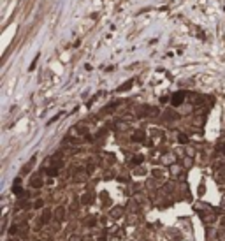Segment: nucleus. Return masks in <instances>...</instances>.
I'll return each mask as SVG.
<instances>
[{
  "label": "nucleus",
  "mask_w": 225,
  "mask_h": 241,
  "mask_svg": "<svg viewBox=\"0 0 225 241\" xmlns=\"http://www.w3.org/2000/svg\"><path fill=\"white\" fill-rule=\"evenodd\" d=\"M183 97H185L183 93L178 92L174 97H172V106H179V104H181V100H183Z\"/></svg>",
  "instance_id": "f257e3e1"
},
{
  "label": "nucleus",
  "mask_w": 225,
  "mask_h": 241,
  "mask_svg": "<svg viewBox=\"0 0 225 241\" xmlns=\"http://www.w3.org/2000/svg\"><path fill=\"white\" fill-rule=\"evenodd\" d=\"M30 185H32V186H35V188L42 186V178H40V176H34V178L30 180Z\"/></svg>",
  "instance_id": "f03ea898"
},
{
  "label": "nucleus",
  "mask_w": 225,
  "mask_h": 241,
  "mask_svg": "<svg viewBox=\"0 0 225 241\" xmlns=\"http://www.w3.org/2000/svg\"><path fill=\"white\" fill-rule=\"evenodd\" d=\"M121 213H123V208H114V209H111V217H114V218L121 217Z\"/></svg>",
  "instance_id": "7ed1b4c3"
},
{
  "label": "nucleus",
  "mask_w": 225,
  "mask_h": 241,
  "mask_svg": "<svg viewBox=\"0 0 225 241\" xmlns=\"http://www.w3.org/2000/svg\"><path fill=\"white\" fill-rule=\"evenodd\" d=\"M132 139H134V141H144V134H143V132H135Z\"/></svg>",
  "instance_id": "20e7f679"
},
{
  "label": "nucleus",
  "mask_w": 225,
  "mask_h": 241,
  "mask_svg": "<svg viewBox=\"0 0 225 241\" xmlns=\"http://www.w3.org/2000/svg\"><path fill=\"white\" fill-rule=\"evenodd\" d=\"M55 213H56L55 217L58 218V220H60V218H63V208H58V209H56Z\"/></svg>",
  "instance_id": "39448f33"
},
{
  "label": "nucleus",
  "mask_w": 225,
  "mask_h": 241,
  "mask_svg": "<svg viewBox=\"0 0 225 241\" xmlns=\"http://www.w3.org/2000/svg\"><path fill=\"white\" fill-rule=\"evenodd\" d=\"M130 86H132V81H129V83H125V85H121V86H120L118 90H120V92H123V90H129Z\"/></svg>",
  "instance_id": "423d86ee"
},
{
  "label": "nucleus",
  "mask_w": 225,
  "mask_h": 241,
  "mask_svg": "<svg viewBox=\"0 0 225 241\" xmlns=\"http://www.w3.org/2000/svg\"><path fill=\"white\" fill-rule=\"evenodd\" d=\"M49 222V211H44V217H42V223Z\"/></svg>",
  "instance_id": "0eeeda50"
},
{
  "label": "nucleus",
  "mask_w": 225,
  "mask_h": 241,
  "mask_svg": "<svg viewBox=\"0 0 225 241\" xmlns=\"http://www.w3.org/2000/svg\"><path fill=\"white\" fill-rule=\"evenodd\" d=\"M81 203H90V195H83V197H81Z\"/></svg>",
  "instance_id": "6e6552de"
},
{
  "label": "nucleus",
  "mask_w": 225,
  "mask_h": 241,
  "mask_svg": "<svg viewBox=\"0 0 225 241\" xmlns=\"http://www.w3.org/2000/svg\"><path fill=\"white\" fill-rule=\"evenodd\" d=\"M139 162H143V157H134V164H139Z\"/></svg>",
  "instance_id": "1a4fd4ad"
},
{
  "label": "nucleus",
  "mask_w": 225,
  "mask_h": 241,
  "mask_svg": "<svg viewBox=\"0 0 225 241\" xmlns=\"http://www.w3.org/2000/svg\"><path fill=\"white\" fill-rule=\"evenodd\" d=\"M69 241H81V238H79V236H71Z\"/></svg>",
  "instance_id": "9d476101"
},
{
  "label": "nucleus",
  "mask_w": 225,
  "mask_h": 241,
  "mask_svg": "<svg viewBox=\"0 0 225 241\" xmlns=\"http://www.w3.org/2000/svg\"><path fill=\"white\" fill-rule=\"evenodd\" d=\"M179 141H181V143H187V136L181 134V136H179Z\"/></svg>",
  "instance_id": "9b49d317"
},
{
  "label": "nucleus",
  "mask_w": 225,
  "mask_h": 241,
  "mask_svg": "<svg viewBox=\"0 0 225 241\" xmlns=\"http://www.w3.org/2000/svg\"><path fill=\"white\" fill-rule=\"evenodd\" d=\"M40 206H42V199H39L37 203H35V208H40Z\"/></svg>",
  "instance_id": "f8f14e48"
}]
</instances>
